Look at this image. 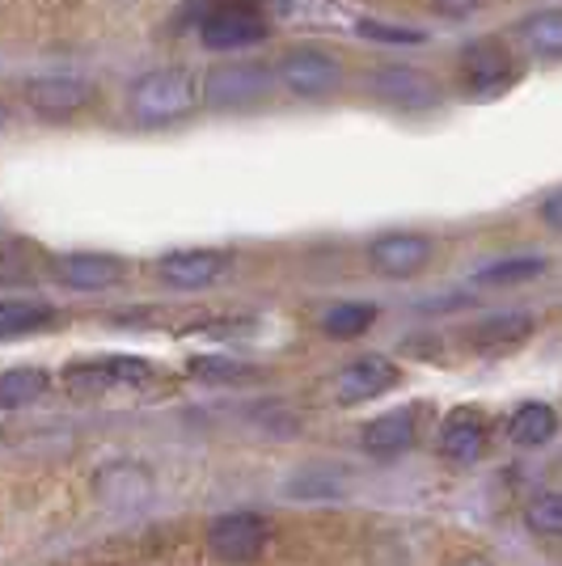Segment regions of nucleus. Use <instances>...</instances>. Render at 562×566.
<instances>
[{
  "label": "nucleus",
  "instance_id": "f257e3e1",
  "mask_svg": "<svg viewBox=\"0 0 562 566\" xmlns=\"http://www.w3.org/2000/svg\"><path fill=\"white\" fill-rule=\"evenodd\" d=\"M199 106V85L187 69H148L127 90V115L140 127L178 123Z\"/></svg>",
  "mask_w": 562,
  "mask_h": 566
},
{
  "label": "nucleus",
  "instance_id": "f03ea898",
  "mask_svg": "<svg viewBox=\"0 0 562 566\" xmlns=\"http://www.w3.org/2000/svg\"><path fill=\"white\" fill-rule=\"evenodd\" d=\"M199 39L211 51H241L267 39V18L250 0H211L199 18Z\"/></svg>",
  "mask_w": 562,
  "mask_h": 566
},
{
  "label": "nucleus",
  "instance_id": "7ed1b4c3",
  "mask_svg": "<svg viewBox=\"0 0 562 566\" xmlns=\"http://www.w3.org/2000/svg\"><path fill=\"white\" fill-rule=\"evenodd\" d=\"M275 76H280V85L292 97L318 102V97L339 94V85H343V64H339V55H330V51H322V48H292L280 64H275Z\"/></svg>",
  "mask_w": 562,
  "mask_h": 566
},
{
  "label": "nucleus",
  "instance_id": "20e7f679",
  "mask_svg": "<svg viewBox=\"0 0 562 566\" xmlns=\"http://www.w3.org/2000/svg\"><path fill=\"white\" fill-rule=\"evenodd\" d=\"M271 85H275V76H271L267 64L241 60V64H220V69H211L208 76H204L199 97H204L208 106H220V111H241V106L262 102V97L271 94Z\"/></svg>",
  "mask_w": 562,
  "mask_h": 566
},
{
  "label": "nucleus",
  "instance_id": "39448f33",
  "mask_svg": "<svg viewBox=\"0 0 562 566\" xmlns=\"http://www.w3.org/2000/svg\"><path fill=\"white\" fill-rule=\"evenodd\" d=\"M271 542V524L258 512H229L208 524V549L229 566H246L262 558V549Z\"/></svg>",
  "mask_w": 562,
  "mask_h": 566
},
{
  "label": "nucleus",
  "instance_id": "423d86ee",
  "mask_svg": "<svg viewBox=\"0 0 562 566\" xmlns=\"http://www.w3.org/2000/svg\"><path fill=\"white\" fill-rule=\"evenodd\" d=\"M153 495H157V482L140 461H111L94 473V499L106 512L132 516V512H144Z\"/></svg>",
  "mask_w": 562,
  "mask_h": 566
},
{
  "label": "nucleus",
  "instance_id": "0eeeda50",
  "mask_svg": "<svg viewBox=\"0 0 562 566\" xmlns=\"http://www.w3.org/2000/svg\"><path fill=\"white\" fill-rule=\"evenodd\" d=\"M376 102L394 106V111H431L440 106V85L415 64H381L368 81Z\"/></svg>",
  "mask_w": 562,
  "mask_h": 566
},
{
  "label": "nucleus",
  "instance_id": "6e6552de",
  "mask_svg": "<svg viewBox=\"0 0 562 566\" xmlns=\"http://www.w3.org/2000/svg\"><path fill=\"white\" fill-rule=\"evenodd\" d=\"M516 81V64L499 39H478L461 51V85L469 97H495Z\"/></svg>",
  "mask_w": 562,
  "mask_h": 566
},
{
  "label": "nucleus",
  "instance_id": "1a4fd4ad",
  "mask_svg": "<svg viewBox=\"0 0 562 566\" xmlns=\"http://www.w3.org/2000/svg\"><path fill=\"white\" fill-rule=\"evenodd\" d=\"M153 377V364L140 355H97L85 364H72L69 385L76 394H106V389H127V385H144Z\"/></svg>",
  "mask_w": 562,
  "mask_h": 566
},
{
  "label": "nucleus",
  "instance_id": "9d476101",
  "mask_svg": "<svg viewBox=\"0 0 562 566\" xmlns=\"http://www.w3.org/2000/svg\"><path fill=\"white\" fill-rule=\"evenodd\" d=\"M398 385V364L385 355H360L339 377H334V398L339 406H364V401L385 398Z\"/></svg>",
  "mask_w": 562,
  "mask_h": 566
},
{
  "label": "nucleus",
  "instance_id": "9b49d317",
  "mask_svg": "<svg viewBox=\"0 0 562 566\" xmlns=\"http://www.w3.org/2000/svg\"><path fill=\"white\" fill-rule=\"evenodd\" d=\"M233 266V254L225 250H169L162 262H157V275H162L169 287H183V292H195V287H211L229 275Z\"/></svg>",
  "mask_w": 562,
  "mask_h": 566
},
{
  "label": "nucleus",
  "instance_id": "f8f14e48",
  "mask_svg": "<svg viewBox=\"0 0 562 566\" xmlns=\"http://www.w3.org/2000/svg\"><path fill=\"white\" fill-rule=\"evenodd\" d=\"M368 262L373 271L389 275V280H410L431 262V237L423 233H381L368 245Z\"/></svg>",
  "mask_w": 562,
  "mask_h": 566
},
{
  "label": "nucleus",
  "instance_id": "ddd939ff",
  "mask_svg": "<svg viewBox=\"0 0 562 566\" xmlns=\"http://www.w3.org/2000/svg\"><path fill=\"white\" fill-rule=\"evenodd\" d=\"M25 102L43 118H69L94 102V85L81 76H39L25 85Z\"/></svg>",
  "mask_w": 562,
  "mask_h": 566
},
{
  "label": "nucleus",
  "instance_id": "4468645a",
  "mask_svg": "<svg viewBox=\"0 0 562 566\" xmlns=\"http://www.w3.org/2000/svg\"><path fill=\"white\" fill-rule=\"evenodd\" d=\"M487 440H491V427H487V415L478 406H461L452 410L440 427V452L457 465H469L487 452Z\"/></svg>",
  "mask_w": 562,
  "mask_h": 566
},
{
  "label": "nucleus",
  "instance_id": "2eb2a0df",
  "mask_svg": "<svg viewBox=\"0 0 562 566\" xmlns=\"http://www.w3.org/2000/svg\"><path fill=\"white\" fill-rule=\"evenodd\" d=\"M415 436H419V415H415L410 406H402V410L376 415L373 423H364L360 444H364L368 457L389 461V457H402V452L410 449V444H415Z\"/></svg>",
  "mask_w": 562,
  "mask_h": 566
},
{
  "label": "nucleus",
  "instance_id": "dca6fc26",
  "mask_svg": "<svg viewBox=\"0 0 562 566\" xmlns=\"http://www.w3.org/2000/svg\"><path fill=\"white\" fill-rule=\"evenodd\" d=\"M55 275H60V283L76 287V292H106V287H115L123 280V259L81 250V254H64L55 262Z\"/></svg>",
  "mask_w": 562,
  "mask_h": 566
},
{
  "label": "nucleus",
  "instance_id": "f3484780",
  "mask_svg": "<svg viewBox=\"0 0 562 566\" xmlns=\"http://www.w3.org/2000/svg\"><path fill=\"white\" fill-rule=\"evenodd\" d=\"M538 331V317L533 313H520V308H503V313H491L473 326V347L478 352H508V347H520L524 338H533Z\"/></svg>",
  "mask_w": 562,
  "mask_h": 566
},
{
  "label": "nucleus",
  "instance_id": "a211bd4d",
  "mask_svg": "<svg viewBox=\"0 0 562 566\" xmlns=\"http://www.w3.org/2000/svg\"><path fill=\"white\" fill-rule=\"evenodd\" d=\"M554 431H559V415L545 401H524L508 419V440L516 449H541L545 440H554Z\"/></svg>",
  "mask_w": 562,
  "mask_h": 566
},
{
  "label": "nucleus",
  "instance_id": "6ab92c4d",
  "mask_svg": "<svg viewBox=\"0 0 562 566\" xmlns=\"http://www.w3.org/2000/svg\"><path fill=\"white\" fill-rule=\"evenodd\" d=\"M55 326V308L48 301H0V338H22Z\"/></svg>",
  "mask_w": 562,
  "mask_h": 566
},
{
  "label": "nucleus",
  "instance_id": "aec40b11",
  "mask_svg": "<svg viewBox=\"0 0 562 566\" xmlns=\"http://www.w3.org/2000/svg\"><path fill=\"white\" fill-rule=\"evenodd\" d=\"M520 39L529 43V51L545 60V64H559L562 55V13L559 9H538L533 18L520 22Z\"/></svg>",
  "mask_w": 562,
  "mask_h": 566
},
{
  "label": "nucleus",
  "instance_id": "412c9836",
  "mask_svg": "<svg viewBox=\"0 0 562 566\" xmlns=\"http://www.w3.org/2000/svg\"><path fill=\"white\" fill-rule=\"evenodd\" d=\"M48 373L43 368H9L0 373V410H22L48 394Z\"/></svg>",
  "mask_w": 562,
  "mask_h": 566
},
{
  "label": "nucleus",
  "instance_id": "4be33fe9",
  "mask_svg": "<svg viewBox=\"0 0 562 566\" xmlns=\"http://www.w3.org/2000/svg\"><path fill=\"white\" fill-rule=\"evenodd\" d=\"M373 322H376L373 301H343V305H334L322 317V331L330 338H360L364 331H373Z\"/></svg>",
  "mask_w": 562,
  "mask_h": 566
},
{
  "label": "nucleus",
  "instance_id": "5701e85b",
  "mask_svg": "<svg viewBox=\"0 0 562 566\" xmlns=\"http://www.w3.org/2000/svg\"><path fill=\"white\" fill-rule=\"evenodd\" d=\"M545 271V259L541 254H516V259H499L491 266H482L473 280L487 283V287H512V283H529Z\"/></svg>",
  "mask_w": 562,
  "mask_h": 566
},
{
  "label": "nucleus",
  "instance_id": "b1692460",
  "mask_svg": "<svg viewBox=\"0 0 562 566\" xmlns=\"http://www.w3.org/2000/svg\"><path fill=\"white\" fill-rule=\"evenodd\" d=\"M347 491V473L343 470H301L288 482L292 499H339Z\"/></svg>",
  "mask_w": 562,
  "mask_h": 566
},
{
  "label": "nucleus",
  "instance_id": "393cba45",
  "mask_svg": "<svg viewBox=\"0 0 562 566\" xmlns=\"http://www.w3.org/2000/svg\"><path fill=\"white\" fill-rule=\"evenodd\" d=\"M190 373H195L199 380H216V385H241V380L254 377L250 364L225 359V355H199V359H190Z\"/></svg>",
  "mask_w": 562,
  "mask_h": 566
},
{
  "label": "nucleus",
  "instance_id": "a878e982",
  "mask_svg": "<svg viewBox=\"0 0 562 566\" xmlns=\"http://www.w3.org/2000/svg\"><path fill=\"white\" fill-rule=\"evenodd\" d=\"M524 520H529V528L538 533V537H559L562 533V499L559 491H545V495H533V503L524 507Z\"/></svg>",
  "mask_w": 562,
  "mask_h": 566
},
{
  "label": "nucleus",
  "instance_id": "bb28decb",
  "mask_svg": "<svg viewBox=\"0 0 562 566\" xmlns=\"http://www.w3.org/2000/svg\"><path fill=\"white\" fill-rule=\"evenodd\" d=\"M360 30L364 34H373V39H381V43H423V30H406V25H381V22H360Z\"/></svg>",
  "mask_w": 562,
  "mask_h": 566
},
{
  "label": "nucleus",
  "instance_id": "cd10ccee",
  "mask_svg": "<svg viewBox=\"0 0 562 566\" xmlns=\"http://www.w3.org/2000/svg\"><path fill=\"white\" fill-rule=\"evenodd\" d=\"M436 9L448 13V18H466V13L478 9V0H436Z\"/></svg>",
  "mask_w": 562,
  "mask_h": 566
},
{
  "label": "nucleus",
  "instance_id": "c85d7f7f",
  "mask_svg": "<svg viewBox=\"0 0 562 566\" xmlns=\"http://www.w3.org/2000/svg\"><path fill=\"white\" fill-rule=\"evenodd\" d=\"M541 216H545V220L559 229V195H545V208H541Z\"/></svg>",
  "mask_w": 562,
  "mask_h": 566
},
{
  "label": "nucleus",
  "instance_id": "c756f323",
  "mask_svg": "<svg viewBox=\"0 0 562 566\" xmlns=\"http://www.w3.org/2000/svg\"><path fill=\"white\" fill-rule=\"evenodd\" d=\"M448 566H495L491 558H482V554H461V558H452Z\"/></svg>",
  "mask_w": 562,
  "mask_h": 566
}]
</instances>
